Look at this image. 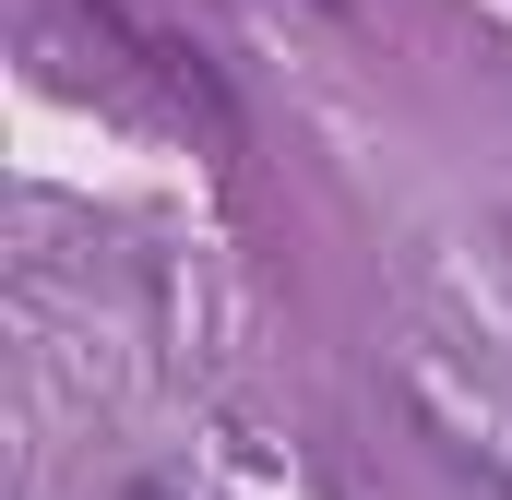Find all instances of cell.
Masks as SVG:
<instances>
[{
    "label": "cell",
    "mask_w": 512,
    "mask_h": 500,
    "mask_svg": "<svg viewBox=\"0 0 512 500\" xmlns=\"http://www.w3.org/2000/svg\"><path fill=\"white\" fill-rule=\"evenodd\" d=\"M131 500H167V489H131Z\"/></svg>",
    "instance_id": "6da1fadb"
}]
</instances>
